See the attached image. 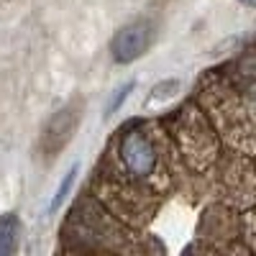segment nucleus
I'll return each mask as SVG.
<instances>
[{
	"label": "nucleus",
	"instance_id": "f257e3e1",
	"mask_svg": "<svg viewBox=\"0 0 256 256\" xmlns=\"http://www.w3.org/2000/svg\"><path fill=\"white\" fill-rule=\"evenodd\" d=\"M174 131H177V138L182 144V152L187 156V164L192 169H198V172L210 166V162L218 154V141L212 136L205 116L195 105H187L184 110H180Z\"/></svg>",
	"mask_w": 256,
	"mask_h": 256
},
{
	"label": "nucleus",
	"instance_id": "f03ea898",
	"mask_svg": "<svg viewBox=\"0 0 256 256\" xmlns=\"http://www.w3.org/2000/svg\"><path fill=\"white\" fill-rule=\"evenodd\" d=\"M82 113H84L82 98L70 100L67 105H62L59 110L52 113V118L46 120L44 131H41V138H38V148H41V154H44L46 162H54L70 146V141L74 138L77 128L82 123Z\"/></svg>",
	"mask_w": 256,
	"mask_h": 256
},
{
	"label": "nucleus",
	"instance_id": "7ed1b4c3",
	"mask_svg": "<svg viewBox=\"0 0 256 256\" xmlns=\"http://www.w3.org/2000/svg\"><path fill=\"white\" fill-rule=\"evenodd\" d=\"M118 154L126 166V172L134 180H146L154 174V169L159 164V152L154 141L144 134V128H128L120 136Z\"/></svg>",
	"mask_w": 256,
	"mask_h": 256
},
{
	"label": "nucleus",
	"instance_id": "20e7f679",
	"mask_svg": "<svg viewBox=\"0 0 256 256\" xmlns=\"http://www.w3.org/2000/svg\"><path fill=\"white\" fill-rule=\"evenodd\" d=\"M156 38V26L148 18H136L120 26L110 41V56L116 64H131L141 59L148 49H152Z\"/></svg>",
	"mask_w": 256,
	"mask_h": 256
},
{
	"label": "nucleus",
	"instance_id": "39448f33",
	"mask_svg": "<svg viewBox=\"0 0 256 256\" xmlns=\"http://www.w3.org/2000/svg\"><path fill=\"white\" fill-rule=\"evenodd\" d=\"M18 236H20V220L13 210L0 216V256H10L18 251Z\"/></svg>",
	"mask_w": 256,
	"mask_h": 256
},
{
	"label": "nucleus",
	"instance_id": "423d86ee",
	"mask_svg": "<svg viewBox=\"0 0 256 256\" xmlns=\"http://www.w3.org/2000/svg\"><path fill=\"white\" fill-rule=\"evenodd\" d=\"M77 172H80V164H72L67 172H64V177H62V182H59V187H56V192H54V198H52V202H49V212H56V210L62 208V202L67 200L70 190H72V184H74Z\"/></svg>",
	"mask_w": 256,
	"mask_h": 256
},
{
	"label": "nucleus",
	"instance_id": "0eeeda50",
	"mask_svg": "<svg viewBox=\"0 0 256 256\" xmlns=\"http://www.w3.org/2000/svg\"><path fill=\"white\" fill-rule=\"evenodd\" d=\"M134 88H136V80H128L126 84H120V88L113 92V98H110V102H108V108H105V113H102V116H105V118H110V116L120 108V105L128 100V95L134 92Z\"/></svg>",
	"mask_w": 256,
	"mask_h": 256
},
{
	"label": "nucleus",
	"instance_id": "6e6552de",
	"mask_svg": "<svg viewBox=\"0 0 256 256\" xmlns=\"http://www.w3.org/2000/svg\"><path fill=\"white\" fill-rule=\"evenodd\" d=\"M177 90H180V82L177 80H166V82H162V84H156V88L152 90V98H148V102H154V100H166V98H172V95H177Z\"/></svg>",
	"mask_w": 256,
	"mask_h": 256
},
{
	"label": "nucleus",
	"instance_id": "1a4fd4ad",
	"mask_svg": "<svg viewBox=\"0 0 256 256\" xmlns=\"http://www.w3.org/2000/svg\"><path fill=\"white\" fill-rule=\"evenodd\" d=\"M244 223H246V228H248V236L256 241V210H254V212H246V220H244ZM254 248H256V244H254Z\"/></svg>",
	"mask_w": 256,
	"mask_h": 256
},
{
	"label": "nucleus",
	"instance_id": "9d476101",
	"mask_svg": "<svg viewBox=\"0 0 256 256\" xmlns=\"http://www.w3.org/2000/svg\"><path fill=\"white\" fill-rule=\"evenodd\" d=\"M244 6H248V8H256V0H241Z\"/></svg>",
	"mask_w": 256,
	"mask_h": 256
},
{
	"label": "nucleus",
	"instance_id": "9b49d317",
	"mask_svg": "<svg viewBox=\"0 0 256 256\" xmlns=\"http://www.w3.org/2000/svg\"><path fill=\"white\" fill-rule=\"evenodd\" d=\"M0 3H8V0H0Z\"/></svg>",
	"mask_w": 256,
	"mask_h": 256
}]
</instances>
